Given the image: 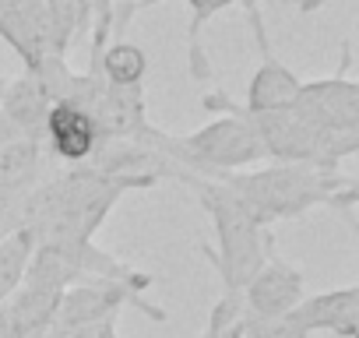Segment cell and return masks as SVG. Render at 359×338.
I'll list each match as a JSON object with an SVG mask.
<instances>
[{
	"label": "cell",
	"instance_id": "obj_1",
	"mask_svg": "<svg viewBox=\"0 0 359 338\" xmlns=\"http://www.w3.org/2000/svg\"><path fill=\"white\" fill-rule=\"evenodd\" d=\"M215 180H222L264 229L285 219H299L320 205H355V180L345 177L341 169L268 162L264 169H236V173H222Z\"/></svg>",
	"mask_w": 359,
	"mask_h": 338
},
{
	"label": "cell",
	"instance_id": "obj_2",
	"mask_svg": "<svg viewBox=\"0 0 359 338\" xmlns=\"http://www.w3.org/2000/svg\"><path fill=\"white\" fill-rule=\"evenodd\" d=\"M187 187L198 191L201 208L208 212V219L215 226V236H219V247L201 243V254L212 261L215 275L222 278V289H226L222 296H243L247 282L254 278V271L264 261L268 243L275 240L271 229H264L250 215V208L222 180H198V177H191Z\"/></svg>",
	"mask_w": 359,
	"mask_h": 338
},
{
	"label": "cell",
	"instance_id": "obj_3",
	"mask_svg": "<svg viewBox=\"0 0 359 338\" xmlns=\"http://www.w3.org/2000/svg\"><path fill=\"white\" fill-rule=\"evenodd\" d=\"M201 106L208 113H233L243 116L261 148H264V162H292V165H317V169H341L345 158L355 155L359 148V134H324L317 127H310L296 109H275V113H250L243 109L233 95H226L222 88L208 92L201 99Z\"/></svg>",
	"mask_w": 359,
	"mask_h": 338
},
{
	"label": "cell",
	"instance_id": "obj_4",
	"mask_svg": "<svg viewBox=\"0 0 359 338\" xmlns=\"http://www.w3.org/2000/svg\"><path fill=\"white\" fill-rule=\"evenodd\" d=\"M127 306L141 310L148 320L165 324V310L155 306L151 299H144L141 289H134L127 282L85 278V282H74L71 289L60 292L53 327H88V324H99V320H116V313L127 310Z\"/></svg>",
	"mask_w": 359,
	"mask_h": 338
},
{
	"label": "cell",
	"instance_id": "obj_5",
	"mask_svg": "<svg viewBox=\"0 0 359 338\" xmlns=\"http://www.w3.org/2000/svg\"><path fill=\"white\" fill-rule=\"evenodd\" d=\"M352 46H341V64L331 78L303 81L296 95V113L324 134H359V81L348 78Z\"/></svg>",
	"mask_w": 359,
	"mask_h": 338
},
{
	"label": "cell",
	"instance_id": "obj_6",
	"mask_svg": "<svg viewBox=\"0 0 359 338\" xmlns=\"http://www.w3.org/2000/svg\"><path fill=\"white\" fill-rule=\"evenodd\" d=\"M306 296V278L296 264H289L285 257L275 254V240L264 250L261 268L254 271V278L247 282L240 303H243V320H275L285 317L289 310L299 306V299Z\"/></svg>",
	"mask_w": 359,
	"mask_h": 338
},
{
	"label": "cell",
	"instance_id": "obj_7",
	"mask_svg": "<svg viewBox=\"0 0 359 338\" xmlns=\"http://www.w3.org/2000/svg\"><path fill=\"white\" fill-rule=\"evenodd\" d=\"M0 39L22 60V71L53 53L46 0H0Z\"/></svg>",
	"mask_w": 359,
	"mask_h": 338
},
{
	"label": "cell",
	"instance_id": "obj_8",
	"mask_svg": "<svg viewBox=\"0 0 359 338\" xmlns=\"http://www.w3.org/2000/svg\"><path fill=\"white\" fill-rule=\"evenodd\" d=\"M43 148L60 165H85L99 148L95 120L74 102H53L43 127Z\"/></svg>",
	"mask_w": 359,
	"mask_h": 338
},
{
	"label": "cell",
	"instance_id": "obj_9",
	"mask_svg": "<svg viewBox=\"0 0 359 338\" xmlns=\"http://www.w3.org/2000/svg\"><path fill=\"white\" fill-rule=\"evenodd\" d=\"M289 317L306 331H327L334 338H359V285H341L331 292L303 296Z\"/></svg>",
	"mask_w": 359,
	"mask_h": 338
},
{
	"label": "cell",
	"instance_id": "obj_10",
	"mask_svg": "<svg viewBox=\"0 0 359 338\" xmlns=\"http://www.w3.org/2000/svg\"><path fill=\"white\" fill-rule=\"evenodd\" d=\"M299 88H303L299 74H296L289 64H282V60L271 53V46L264 43V46H261V64H257V71H254V78H250V85H247V99H243L240 106L250 109V113L292 109Z\"/></svg>",
	"mask_w": 359,
	"mask_h": 338
},
{
	"label": "cell",
	"instance_id": "obj_11",
	"mask_svg": "<svg viewBox=\"0 0 359 338\" xmlns=\"http://www.w3.org/2000/svg\"><path fill=\"white\" fill-rule=\"evenodd\" d=\"M50 106L53 102L39 88V81L32 74H25V71L8 81V92H4V99H0V113H4V120L11 123V130L25 141H36V144H43V127H46Z\"/></svg>",
	"mask_w": 359,
	"mask_h": 338
},
{
	"label": "cell",
	"instance_id": "obj_12",
	"mask_svg": "<svg viewBox=\"0 0 359 338\" xmlns=\"http://www.w3.org/2000/svg\"><path fill=\"white\" fill-rule=\"evenodd\" d=\"M53 165V158L46 155L43 144L25 141V137H11L0 144V187L11 191H32L36 184H43Z\"/></svg>",
	"mask_w": 359,
	"mask_h": 338
},
{
	"label": "cell",
	"instance_id": "obj_13",
	"mask_svg": "<svg viewBox=\"0 0 359 338\" xmlns=\"http://www.w3.org/2000/svg\"><path fill=\"white\" fill-rule=\"evenodd\" d=\"M184 4H187V11H191V25H187L191 78L208 85V81H212V64H208V57H205V43H201L205 25H208L215 15L229 11V8H243L247 18H254V15H261V4H264V0H184Z\"/></svg>",
	"mask_w": 359,
	"mask_h": 338
},
{
	"label": "cell",
	"instance_id": "obj_14",
	"mask_svg": "<svg viewBox=\"0 0 359 338\" xmlns=\"http://www.w3.org/2000/svg\"><path fill=\"white\" fill-rule=\"evenodd\" d=\"M46 15L53 32V53L60 57H67L78 39L92 36V22H95L92 0H46Z\"/></svg>",
	"mask_w": 359,
	"mask_h": 338
},
{
	"label": "cell",
	"instance_id": "obj_15",
	"mask_svg": "<svg viewBox=\"0 0 359 338\" xmlns=\"http://www.w3.org/2000/svg\"><path fill=\"white\" fill-rule=\"evenodd\" d=\"M88 64H99V74H102L109 85H120V88L144 85V74H148V53H144L137 43H127V39L106 43L102 53L92 57Z\"/></svg>",
	"mask_w": 359,
	"mask_h": 338
},
{
	"label": "cell",
	"instance_id": "obj_16",
	"mask_svg": "<svg viewBox=\"0 0 359 338\" xmlns=\"http://www.w3.org/2000/svg\"><path fill=\"white\" fill-rule=\"evenodd\" d=\"M32 250H36V240L25 229H15V233H8L4 240H0V306L22 289Z\"/></svg>",
	"mask_w": 359,
	"mask_h": 338
},
{
	"label": "cell",
	"instance_id": "obj_17",
	"mask_svg": "<svg viewBox=\"0 0 359 338\" xmlns=\"http://www.w3.org/2000/svg\"><path fill=\"white\" fill-rule=\"evenodd\" d=\"M25 194H29V191L0 187V240L18 229V208H22V198H25Z\"/></svg>",
	"mask_w": 359,
	"mask_h": 338
},
{
	"label": "cell",
	"instance_id": "obj_18",
	"mask_svg": "<svg viewBox=\"0 0 359 338\" xmlns=\"http://www.w3.org/2000/svg\"><path fill=\"white\" fill-rule=\"evenodd\" d=\"M155 4H169V0H113V32H120L137 11L155 8Z\"/></svg>",
	"mask_w": 359,
	"mask_h": 338
},
{
	"label": "cell",
	"instance_id": "obj_19",
	"mask_svg": "<svg viewBox=\"0 0 359 338\" xmlns=\"http://www.w3.org/2000/svg\"><path fill=\"white\" fill-rule=\"evenodd\" d=\"M11 137H18V134L11 130V123L4 120V113H0V144H4V141H11Z\"/></svg>",
	"mask_w": 359,
	"mask_h": 338
},
{
	"label": "cell",
	"instance_id": "obj_20",
	"mask_svg": "<svg viewBox=\"0 0 359 338\" xmlns=\"http://www.w3.org/2000/svg\"><path fill=\"white\" fill-rule=\"evenodd\" d=\"M8 81H11L8 74H0V99H4V92H8Z\"/></svg>",
	"mask_w": 359,
	"mask_h": 338
}]
</instances>
